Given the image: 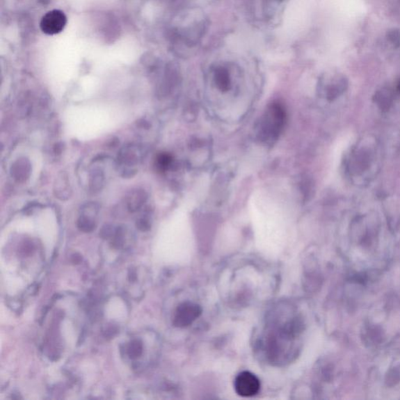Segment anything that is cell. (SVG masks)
I'll return each instance as SVG.
<instances>
[{
  "mask_svg": "<svg viewBox=\"0 0 400 400\" xmlns=\"http://www.w3.org/2000/svg\"><path fill=\"white\" fill-rule=\"evenodd\" d=\"M387 40L394 49H400V31L392 29L386 34Z\"/></svg>",
  "mask_w": 400,
  "mask_h": 400,
  "instance_id": "obj_12",
  "label": "cell"
},
{
  "mask_svg": "<svg viewBox=\"0 0 400 400\" xmlns=\"http://www.w3.org/2000/svg\"><path fill=\"white\" fill-rule=\"evenodd\" d=\"M400 147V132L399 130H394V131H391L390 135H389L388 139L386 141V145L383 147V149L386 148L392 150L394 149V152L399 150ZM385 152V151H384Z\"/></svg>",
  "mask_w": 400,
  "mask_h": 400,
  "instance_id": "obj_11",
  "label": "cell"
},
{
  "mask_svg": "<svg viewBox=\"0 0 400 400\" xmlns=\"http://www.w3.org/2000/svg\"><path fill=\"white\" fill-rule=\"evenodd\" d=\"M93 179L94 180L92 183V185L94 186L93 190L99 189L100 186L103 184L104 179L100 171H97H97H95Z\"/></svg>",
  "mask_w": 400,
  "mask_h": 400,
  "instance_id": "obj_15",
  "label": "cell"
},
{
  "mask_svg": "<svg viewBox=\"0 0 400 400\" xmlns=\"http://www.w3.org/2000/svg\"><path fill=\"white\" fill-rule=\"evenodd\" d=\"M78 226L81 231L86 232H92L95 228V224L93 221L87 218H81L79 221Z\"/></svg>",
  "mask_w": 400,
  "mask_h": 400,
  "instance_id": "obj_14",
  "label": "cell"
},
{
  "mask_svg": "<svg viewBox=\"0 0 400 400\" xmlns=\"http://www.w3.org/2000/svg\"><path fill=\"white\" fill-rule=\"evenodd\" d=\"M137 227L138 230L145 232L150 230V225L147 220L143 218L137 221Z\"/></svg>",
  "mask_w": 400,
  "mask_h": 400,
  "instance_id": "obj_17",
  "label": "cell"
},
{
  "mask_svg": "<svg viewBox=\"0 0 400 400\" xmlns=\"http://www.w3.org/2000/svg\"><path fill=\"white\" fill-rule=\"evenodd\" d=\"M201 314V308L198 304L184 303L177 307L174 323L177 327H186L196 319Z\"/></svg>",
  "mask_w": 400,
  "mask_h": 400,
  "instance_id": "obj_6",
  "label": "cell"
},
{
  "mask_svg": "<svg viewBox=\"0 0 400 400\" xmlns=\"http://www.w3.org/2000/svg\"><path fill=\"white\" fill-rule=\"evenodd\" d=\"M159 164L163 168H167L170 163V158L168 155H161L158 158Z\"/></svg>",
  "mask_w": 400,
  "mask_h": 400,
  "instance_id": "obj_16",
  "label": "cell"
},
{
  "mask_svg": "<svg viewBox=\"0 0 400 400\" xmlns=\"http://www.w3.org/2000/svg\"><path fill=\"white\" fill-rule=\"evenodd\" d=\"M349 80L344 74L335 72L323 76L320 81L321 97L333 102L344 96L348 91Z\"/></svg>",
  "mask_w": 400,
  "mask_h": 400,
  "instance_id": "obj_2",
  "label": "cell"
},
{
  "mask_svg": "<svg viewBox=\"0 0 400 400\" xmlns=\"http://www.w3.org/2000/svg\"><path fill=\"white\" fill-rule=\"evenodd\" d=\"M373 99L380 111L387 112L394 103L395 94L390 87H383L374 93Z\"/></svg>",
  "mask_w": 400,
  "mask_h": 400,
  "instance_id": "obj_7",
  "label": "cell"
},
{
  "mask_svg": "<svg viewBox=\"0 0 400 400\" xmlns=\"http://www.w3.org/2000/svg\"><path fill=\"white\" fill-rule=\"evenodd\" d=\"M143 353V344L141 342L138 340H134L131 342V345L129 347V355L131 359H135Z\"/></svg>",
  "mask_w": 400,
  "mask_h": 400,
  "instance_id": "obj_13",
  "label": "cell"
},
{
  "mask_svg": "<svg viewBox=\"0 0 400 400\" xmlns=\"http://www.w3.org/2000/svg\"><path fill=\"white\" fill-rule=\"evenodd\" d=\"M385 154L383 143L374 136L360 137L345 154L342 168L349 182L365 188L376 179Z\"/></svg>",
  "mask_w": 400,
  "mask_h": 400,
  "instance_id": "obj_1",
  "label": "cell"
},
{
  "mask_svg": "<svg viewBox=\"0 0 400 400\" xmlns=\"http://www.w3.org/2000/svg\"><path fill=\"white\" fill-rule=\"evenodd\" d=\"M234 390L242 397L256 396L260 390L259 378L250 371H243L234 380Z\"/></svg>",
  "mask_w": 400,
  "mask_h": 400,
  "instance_id": "obj_4",
  "label": "cell"
},
{
  "mask_svg": "<svg viewBox=\"0 0 400 400\" xmlns=\"http://www.w3.org/2000/svg\"><path fill=\"white\" fill-rule=\"evenodd\" d=\"M277 1H283V0H277Z\"/></svg>",
  "mask_w": 400,
  "mask_h": 400,
  "instance_id": "obj_19",
  "label": "cell"
},
{
  "mask_svg": "<svg viewBox=\"0 0 400 400\" xmlns=\"http://www.w3.org/2000/svg\"><path fill=\"white\" fill-rule=\"evenodd\" d=\"M214 79L216 85L221 90L226 91L231 86V79L230 73L225 67H219L215 71Z\"/></svg>",
  "mask_w": 400,
  "mask_h": 400,
  "instance_id": "obj_9",
  "label": "cell"
},
{
  "mask_svg": "<svg viewBox=\"0 0 400 400\" xmlns=\"http://www.w3.org/2000/svg\"><path fill=\"white\" fill-rule=\"evenodd\" d=\"M285 113L279 104H273L266 113V116L260 125V131L266 138H275L284 125Z\"/></svg>",
  "mask_w": 400,
  "mask_h": 400,
  "instance_id": "obj_3",
  "label": "cell"
},
{
  "mask_svg": "<svg viewBox=\"0 0 400 400\" xmlns=\"http://www.w3.org/2000/svg\"><path fill=\"white\" fill-rule=\"evenodd\" d=\"M397 90L400 93V81H399V83L397 85Z\"/></svg>",
  "mask_w": 400,
  "mask_h": 400,
  "instance_id": "obj_18",
  "label": "cell"
},
{
  "mask_svg": "<svg viewBox=\"0 0 400 400\" xmlns=\"http://www.w3.org/2000/svg\"><path fill=\"white\" fill-rule=\"evenodd\" d=\"M147 199V195L143 190H136V191L132 192L128 200V206L130 211H137L138 209L142 207Z\"/></svg>",
  "mask_w": 400,
  "mask_h": 400,
  "instance_id": "obj_10",
  "label": "cell"
},
{
  "mask_svg": "<svg viewBox=\"0 0 400 400\" xmlns=\"http://www.w3.org/2000/svg\"><path fill=\"white\" fill-rule=\"evenodd\" d=\"M31 171V166L27 159L22 158L13 165L11 168L12 176L18 182H24L28 179Z\"/></svg>",
  "mask_w": 400,
  "mask_h": 400,
  "instance_id": "obj_8",
  "label": "cell"
},
{
  "mask_svg": "<svg viewBox=\"0 0 400 400\" xmlns=\"http://www.w3.org/2000/svg\"><path fill=\"white\" fill-rule=\"evenodd\" d=\"M67 23V18L65 13L60 10H53L42 17L40 28L43 33L54 35L61 33L65 29Z\"/></svg>",
  "mask_w": 400,
  "mask_h": 400,
  "instance_id": "obj_5",
  "label": "cell"
}]
</instances>
